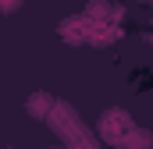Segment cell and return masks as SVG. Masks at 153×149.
<instances>
[{
	"mask_svg": "<svg viewBox=\"0 0 153 149\" xmlns=\"http://www.w3.org/2000/svg\"><path fill=\"white\" fill-rule=\"evenodd\" d=\"M22 4H25V0H0V14H14Z\"/></svg>",
	"mask_w": 153,
	"mask_h": 149,
	"instance_id": "3957f363",
	"label": "cell"
},
{
	"mask_svg": "<svg viewBox=\"0 0 153 149\" xmlns=\"http://www.w3.org/2000/svg\"><path fill=\"white\" fill-rule=\"evenodd\" d=\"M25 110H29V117H50V110H53V96L39 89V92H32V96H29Z\"/></svg>",
	"mask_w": 153,
	"mask_h": 149,
	"instance_id": "7a4b0ae2",
	"label": "cell"
},
{
	"mask_svg": "<svg viewBox=\"0 0 153 149\" xmlns=\"http://www.w3.org/2000/svg\"><path fill=\"white\" fill-rule=\"evenodd\" d=\"M100 135H103L107 142L128 139V135H132V121H128V114H125V110H107L103 121H100Z\"/></svg>",
	"mask_w": 153,
	"mask_h": 149,
	"instance_id": "6da1fadb",
	"label": "cell"
}]
</instances>
